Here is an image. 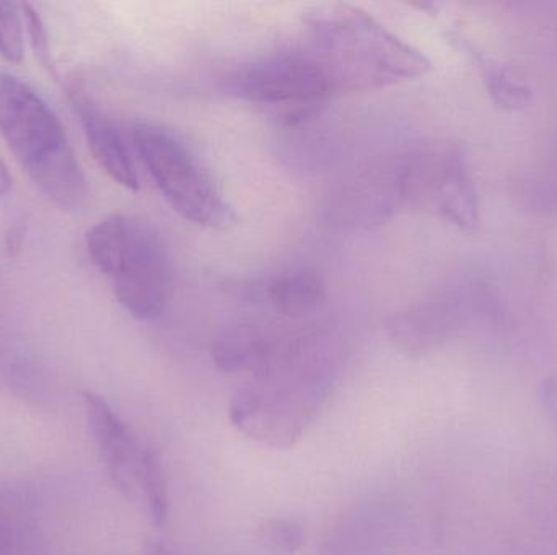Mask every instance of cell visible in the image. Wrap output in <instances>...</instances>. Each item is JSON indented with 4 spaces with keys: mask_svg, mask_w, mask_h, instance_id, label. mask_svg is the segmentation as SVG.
<instances>
[{
    "mask_svg": "<svg viewBox=\"0 0 557 555\" xmlns=\"http://www.w3.org/2000/svg\"><path fill=\"white\" fill-rule=\"evenodd\" d=\"M313 51L333 90H369L421 77L431 61L372 16L346 3L318 7L310 16Z\"/></svg>",
    "mask_w": 557,
    "mask_h": 555,
    "instance_id": "1",
    "label": "cell"
},
{
    "mask_svg": "<svg viewBox=\"0 0 557 555\" xmlns=\"http://www.w3.org/2000/svg\"><path fill=\"white\" fill-rule=\"evenodd\" d=\"M0 136L46 198L65 211L85 204L87 178L58 114L28 84L3 71Z\"/></svg>",
    "mask_w": 557,
    "mask_h": 555,
    "instance_id": "2",
    "label": "cell"
},
{
    "mask_svg": "<svg viewBox=\"0 0 557 555\" xmlns=\"http://www.w3.org/2000/svg\"><path fill=\"white\" fill-rule=\"evenodd\" d=\"M85 247L129 315L140 321L162 315L172 292V267L152 225L131 215L111 214L87 231Z\"/></svg>",
    "mask_w": 557,
    "mask_h": 555,
    "instance_id": "3",
    "label": "cell"
},
{
    "mask_svg": "<svg viewBox=\"0 0 557 555\" xmlns=\"http://www.w3.org/2000/svg\"><path fill=\"white\" fill-rule=\"evenodd\" d=\"M134 147L170 207L185 220L205 228H227L235 214L209 169L173 130L139 123Z\"/></svg>",
    "mask_w": 557,
    "mask_h": 555,
    "instance_id": "4",
    "label": "cell"
},
{
    "mask_svg": "<svg viewBox=\"0 0 557 555\" xmlns=\"http://www.w3.org/2000/svg\"><path fill=\"white\" fill-rule=\"evenodd\" d=\"M268 380H271L268 384L245 388L235 394L231 419L251 439L260 440L264 445L287 449L304 432L326 383L318 377V371Z\"/></svg>",
    "mask_w": 557,
    "mask_h": 555,
    "instance_id": "5",
    "label": "cell"
},
{
    "mask_svg": "<svg viewBox=\"0 0 557 555\" xmlns=\"http://www.w3.org/2000/svg\"><path fill=\"white\" fill-rule=\"evenodd\" d=\"M399 192L411 205L432 211L465 231L480 224L476 186L458 146H435L412 155L399 176Z\"/></svg>",
    "mask_w": 557,
    "mask_h": 555,
    "instance_id": "6",
    "label": "cell"
},
{
    "mask_svg": "<svg viewBox=\"0 0 557 555\" xmlns=\"http://www.w3.org/2000/svg\"><path fill=\"white\" fill-rule=\"evenodd\" d=\"M232 91L251 103L305 114L333 93L326 72L308 52H284L248 65L232 80Z\"/></svg>",
    "mask_w": 557,
    "mask_h": 555,
    "instance_id": "7",
    "label": "cell"
},
{
    "mask_svg": "<svg viewBox=\"0 0 557 555\" xmlns=\"http://www.w3.org/2000/svg\"><path fill=\"white\" fill-rule=\"evenodd\" d=\"M84 407L111 481L124 497H137L144 450L139 449L129 427L103 398L85 391Z\"/></svg>",
    "mask_w": 557,
    "mask_h": 555,
    "instance_id": "8",
    "label": "cell"
},
{
    "mask_svg": "<svg viewBox=\"0 0 557 555\" xmlns=\"http://www.w3.org/2000/svg\"><path fill=\"white\" fill-rule=\"evenodd\" d=\"M474 302L476 297L467 295L461 289L445 293L398 316L393 323L392 336L408 354H422L460 328L474 312Z\"/></svg>",
    "mask_w": 557,
    "mask_h": 555,
    "instance_id": "9",
    "label": "cell"
},
{
    "mask_svg": "<svg viewBox=\"0 0 557 555\" xmlns=\"http://www.w3.org/2000/svg\"><path fill=\"white\" fill-rule=\"evenodd\" d=\"M91 155L113 181L129 191L139 189L133 150L117 124L90 97L75 91L72 97Z\"/></svg>",
    "mask_w": 557,
    "mask_h": 555,
    "instance_id": "10",
    "label": "cell"
},
{
    "mask_svg": "<svg viewBox=\"0 0 557 555\" xmlns=\"http://www.w3.org/2000/svg\"><path fill=\"white\" fill-rule=\"evenodd\" d=\"M281 344L264 329L250 323L225 329L212 348V357L219 370L225 374L257 371L258 375L271 364Z\"/></svg>",
    "mask_w": 557,
    "mask_h": 555,
    "instance_id": "11",
    "label": "cell"
},
{
    "mask_svg": "<svg viewBox=\"0 0 557 555\" xmlns=\"http://www.w3.org/2000/svg\"><path fill=\"white\" fill-rule=\"evenodd\" d=\"M326 295L323 279L311 269H295L271 280L268 302L288 318H305L313 313Z\"/></svg>",
    "mask_w": 557,
    "mask_h": 555,
    "instance_id": "12",
    "label": "cell"
},
{
    "mask_svg": "<svg viewBox=\"0 0 557 555\" xmlns=\"http://www.w3.org/2000/svg\"><path fill=\"white\" fill-rule=\"evenodd\" d=\"M465 51L471 55L476 67L483 75L484 85H486L487 94L491 100L506 111H520L529 108L533 103L532 88L527 87L519 78L513 77L503 64L496 59L490 58L476 46L468 42L467 39L457 38Z\"/></svg>",
    "mask_w": 557,
    "mask_h": 555,
    "instance_id": "13",
    "label": "cell"
},
{
    "mask_svg": "<svg viewBox=\"0 0 557 555\" xmlns=\"http://www.w3.org/2000/svg\"><path fill=\"white\" fill-rule=\"evenodd\" d=\"M139 494L146 499L147 512L153 524L165 527L170 514L169 485L162 463L153 450H144Z\"/></svg>",
    "mask_w": 557,
    "mask_h": 555,
    "instance_id": "14",
    "label": "cell"
},
{
    "mask_svg": "<svg viewBox=\"0 0 557 555\" xmlns=\"http://www.w3.org/2000/svg\"><path fill=\"white\" fill-rule=\"evenodd\" d=\"M25 18L20 3L0 2V55L20 64L25 55Z\"/></svg>",
    "mask_w": 557,
    "mask_h": 555,
    "instance_id": "15",
    "label": "cell"
},
{
    "mask_svg": "<svg viewBox=\"0 0 557 555\" xmlns=\"http://www.w3.org/2000/svg\"><path fill=\"white\" fill-rule=\"evenodd\" d=\"M261 541L268 551L276 555H292L304 543V530L295 520L274 518L261 528Z\"/></svg>",
    "mask_w": 557,
    "mask_h": 555,
    "instance_id": "16",
    "label": "cell"
},
{
    "mask_svg": "<svg viewBox=\"0 0 557 555\" xmlns=\"http://www.w3.org/2000/svg\"><path fill=\"white\" fill-rule=\"evenodd\" d=\"M20 7H22L26 33H28L29 45H32L33 52H35V58L49 74L58 75L54 61H52L51 49H49L48 31H46L41 15L36 12L32 3H20Z\"/></svg>",
    "mask_w": 557,
    "mask_h": 555,
    "instance_id": "17",
    "label": "cell"
},
{
    "mask_svg": "<svg viewBox=\"0 0 557 555\" xmlns=\"http://www.w3.org/2000/svg\"><path fill=\"white\" fill-rule=\"evenodd\" d=\"M540 403L549 422L557 429V375L545 380L540 388Z\"/></svg>",
    "mask_w": 557,
    "mask_h": 555,
    "instance_id": "18",
    "label": "cell"
},
{
    "mask_svg": "<svg viewBox=\"0 0 557 555\" xmlns=\"http://www.w3.org/2000/svg\"><path fill=\"white\" fill-rule=\"evenodd\" d=\"M23 240H25V228L22 225L10 228L9 234L5 235V248L10 256L22 250Z\"/></svg>",
    "mask_w": 557,
    "mask_h": 555,
    "instance_id": "19",
    "label": "cell"
},
{
    "mask_svg": "<svg viewBox=\"0 0 557 555\" xmlns=\"http://www.w3.org/2000/svg\"><path fill=\"white\" fill-rule=\"evenodd\" d=\"M13 188V176L10 173L9 166L3 162L0 156V195H7Z\"/></svg>",
    "mask_w": 557,
    "mask_h": 555,
    "instance_id": "20",
    "label": "cell"
},
{
    "mask_svg": "<svg viewBox=\"0 0 557 555\" xmlns=\"http://www.w3.org/2000/svg\"><path fill=\"white\" fill-rule=\"evenodd\" d=\"M144 555H173L172 551L165 546V544L160 543L157 540L146 541L144 544Z\"/></svg>",
    "mask_w": 557,
    "mask_h": 555,
    "instance_id": "21",
    "label": "cell"
}]
</instances>
